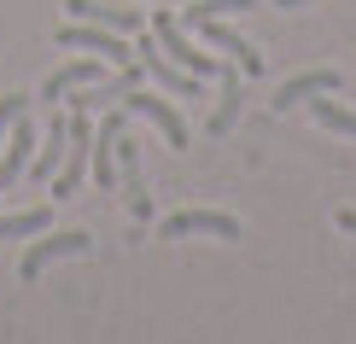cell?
Segmentation results:
<instances>
[{
	"mask_svg": "<svg viewBox=\"0 0 356 344\" xmlns=\"http://www.w3.org/2000/svg\"><path fill=\"white\" fill-rule=\"evenodd\" d=\"M152 41H158L164 53H175V65L193 70V76H222V58L193 47V41L181 35V24H175V12H152Z\"/></svg>",
	"mask_w": 356,
	"mask_h": 344,
	"instance_id": "6da1fadb",
	"label": "cell"
},
{
	"mask_svg": "<svg viewBox=\"0 0 356 344\" xmlns=\"http://www.w3.org/2000/svg\"><path fill=\"white\" fill-rule=\"evenodd\" d=\"M88 239L82 228H70V234H47V239H35V245L18 257V280H35V275H47L53 263H65V257H88Z\"/></svg>",
	"mask_w": 356,
	"mask_h": 344,
	"instance_id": "7a4b0ae2",
	"label": "cell"
},
{
	"mask_svg": "<svg viewBox=\"0 0 356 344\" xmlns=\"http://www.w3.org/2000/svg\"><path fill=\"white\" fill-rule=\"evenodd\" d=\"M58 47H82V53H99L106 65H117V70H129L135 58H129V41L117 35V29H106V24H76L70 18L65 29H58Z\"/></svg>",
	"mask_w": 356,
	"mask_h": 344,
	"instance_id": "3957f363",
	"label": "cell"
},
{
	"mask_svg": "<svg viewBox=\"0 0 356 344\" xmlns=\"http://www.w3.org/2000/svg\"><path fill=\"white\" fill-rule=\"evenodd\" d=\"M193 234H216V239H240V216L228 211H170L158 222V239H193Z\"/></svg>",
	"mask_w": 356,
	"mask_h": 344,
	"instance_id": "277c9868",
	"label": "cell"
},
{
	"mask_svg": "<svg viewBox=\"0 0 356 344\" xmlns=\"http://www.w3.org/2000/svg\"><path fill=\"white\" fill-rule=\"evenodd\" d=\"M187 24L199 29V35L211 41L216 53H228L234 65H240V76H257V70H263V53H251V41H240V35H234L228 24L216 18V12H187Z\"/></svg>",
	"mask_w": 356,
	"mask_h": 344,
	"instance_id": "5b68a950",
	"label": "cell"
},
{
	"mask_svg": "<svg viewBox=\"0 0 356 344\" xmlns=\"http://www.w3.org/2000/svg\"><path fill=\"white\" fill-rule=\"evenodd\" d=\"M140 70H146L158 88H170L175 99H199V88H204V76H193V70H181L175 58H164L158 41H152V47H140Z\"/></svg>",
	"mask_w": 356,
	"mask_h": 344,
	"instance_id": "8992f818",
	"label": "cell"
},
{
	"mask_svg": "<svg viewBox=\"0 0 356 344\" xmlns=\"http://www.w3.org/2000/svg\"><path fill=\"white\" fill-rule=\"evenodd\" d=\"M117 134H123V111H106L94 129V152H88V175L94 187H111L117 181Z\"/></svg>",
	"mask_w": 356,
	"mask_h": 344,
	"instance_id": "52a82bcc",
	"label": "cell"
},
{
	"mask_svg": "<svg viewBox=\"0 0 356 344\" xmlns=\"http://www.w3.org/2000/svg\"><path fill=\"white\" fill-rule=\"evenodd\" d=\"M29 158H35V129H29V111H24L18 123H12L6 146H0V193L18 187V175L29 170Z\"/></svg>",
	"mask_w": 356,
	"mask_h": 344,
	"instance_id": "ba28073f",
	"label": "cell"
},
{
	"mask_svg": "<svg viewBox=\"0 0 356 344\" xmlns=\"http://www.w3.org/2000/svg\"><path fill=\"white\" fill-rule=\"evenodd\" d=\"M117 175H123V193H129V216L146 222L152 216V199H146V181H140V140L135 134H117Z\"/></svg>",
	"mask_w": 356,
	"mask_h": 344,
	"instance_id": "9c48e42d",
	"label": "cell"
},
{
	"mask_svg": "<svg viewBox=\"0 0 356 344\" xmlns=\"http://www.w3.org/2000/svg\"><path fill=\"white\" fill-rule=\"evenodd\" d=\"M123 106H129V111H140V117H152V123L164 129V140L175 146V152L187 146V123H181V111H175L170 99H158V94H135V88H129V94H123Z\"/></svg>",
	"mask_w": 356,
	"mask_h": 344,
	"instance_id": "30bf717a",
	"label": "cell"
},
{
	"mask_svg": "<svg viewBox=\"0 0 356 344\" xmlns=\"http://www.w3.org/2000/svg\"><path fill=\"white\" fill-rule=\"evenodd\" d=\"M65 12L76 24H106V29H117V35H135L140 29V12L135 6H99V0H65Z\"/></svg>",
	"mask_w": 356,
	"mask_h": 344,
	"instance_id": "8fae6325",
	"label": "cell"
},
{
	"mask_svg": "<svg viewBox=\"0 0 356 344\" xmlns=\"http://www.w3.org/2000/svg\"><path fill=\"white\" fill-rule=\"evenodd\" d=\"M339 82H345L339 70H304V76L280 82V94L269 99V106H275V111H292V106H304V99H316V94H333Z\"/></svg>",
	"mask_w": 356,
	"mask_h": 344,
	"instance_id": "7c38bea8",
	"label": "cell"
},
{
	"mask_svg": "<svg viewBox=\"0 0 356 344\" xmlns=\"http://www.w3.org/2000/svg\"><path fill=\"white\" fill-rule=\"evenodd\" d=\"M88 82H99V65L94 58H76V65H58V70H47V82H41V99H65L70 88H88Z\"/></svg>",
	"mask_w": 356,
	"mask_h": 344,
	"instance_id": "4fadbf2b",
	"label": "cell"
},
{
	"mask_svg": "<svg viewBox=\"0 0 356 344\" xmlns=\"http://www.w3.org/2000/svg\"><path fill=\"white\" fill-rule=\"evenodd\" d=\"M65 152H70V117H53L47 123V146L35 152V181H53L58 163H65Z\"/></svg>",
	"mask_w": 356,
	"mask_h": 344,
	"instance_id": "5bb4252c",
	"label": "cell"
},
{
	"mask_svg": "<svg viewBox=\"0 0 356 344\" xmlns=\"http://www.w3.org/2000/svg\"><path fill=\"white\" fill-rule=\"evenodd\" d=\"M240 123V65H222V99L211 111V134H228Z\"/></svg>",
	"mask_w": 356,
	"mask_h": 344,
	"instance_id": "9a60e30c",
	"label": "cell"
},
{
	"mask_svg": "<svg viewBox=\"0 0 356 344\" xmlns=\"http://www.w3.org/2000/svg\"><path fill=\"white\" fill-rule=\"evenodd\" d=\"M53 222L47 204H35V211H18V216H0V239H29V234H41Z\"/></svg>",
	"mask_w": 356,
	"mask_h": 344,
	"instance_id": "2e32d148",
	"label": "cell"
},
{
	"mask_svg": "<svg viewBox=\"0 0 356 344\" xmlns=\"http://www.w3.org/2000/svg\"><path fill=\"white\" fill-rule=\"evenodd\" d=\"M316 106V123L327 129V134H345V140H356V111H345L339 99H309Z\"/></svg>",
	"mask_w": 356,
	"mask_h": 344,
	"instance_id": "e0dca14e",
	"label": "cell"
},
{
	"mask_svg": "<svg viewBox=\"0 0 356 344\" xmlns=\"http://www.w3.org/2000/svg\"><path fill=\"white\" fill-rule=\"evenodd\" d=\"M24 111H29L24 94H6V99H0V146H6V134H12V123H18Z\"/></svg>",
	"mask_w": 356,
	"mask_h": 344,
	"instance_id": "ac0fdd59",
	"label": "cell"
},
{
	"mask_svg": "<svg viewBox=\"0 0 356 344\" xmlns=\"http://www.w3.org/2000/svg\"><path fill=\"white\" fill-rule=\"evenodd\" d=\"M339 234H356V211H339Z\"/></svg>",
	"mask_w": 356,
	"mask_h": 344,
	"instance_id": "d6986e66",
	"label": "cell"
},
{
	"mask_svg": "<svg viewBox=\"0 0 356 344\" xmlns=\"http://www.w3.org/2000/svg\"><path fill=\"white\" fill-rule=\"evenodd\" d=\"M275 6H309V0H275Z\"/></svg>",
	"mask_w": 356,
	"mask_h": 344,
	"instance_id": "ffe728a7",
	"label": "cell"
}]
</instances>
